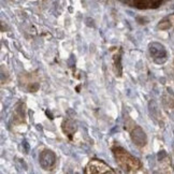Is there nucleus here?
Returning a JSON list of instances; mask_svg holds the SVG:
<instances>
[{
  "instance_id": "obj_1",
  "label": "nucleus",
  "mask_w": 174,
  "mask_h": 174,
  "mask_svg": "<svg viewBox=\"0 0 174 174\" xmlns=\"http://www.w3.org/2000/svg\"><path fill=\"white\" fill-rule=\"evenodd\" d=\"M149 53L156 63H163L168 59V54L165 46L158 42H153L149 44Z\"/></svg>"
},
{
  "instance_id": "obj_5",
  "label": "nucleus",
  "mask_w": 174,
  "mask_h": 174,
  "mask_svg": "<svg viewBox=\"0 0 174 174\" xmlns=\"http://www.w3.org/2000/svg\"><path fill=\"white\" fill-rule=\"evenodd\" d=\"M87 169H90V170H88V172H91V173L93 172L95 169H98V170H97V173H99V172L100 173H104V172H110V173H113V171L109 168V167H108V165H106L103 162L98 161V160L90 161L89 165H88V167H87Z\"/></svg>"
},
{
  "instance_id": "obj_6",
  "label": "nucleus",
  "mask_w": 174,
  "mask_h": 174,
  "mask_svg": "<svg viewBox=\"0 0 174 174\" xmlns=\"http://www.w3.org/2000/svg\"><path fill=\"white\" fill-rule=\"evenodd\" d=\"M158 27L160 29H169L170 27H171V24H170V22L162 21V22H160V24L158 25Z\"/></svg>"
},
{
  "instance_id": "obj_4",
  "label": "nucleus",
  "mask_w": 174,
  "mask_h": 174,
  "mask_svg": "<svg viewBox=\"0 0 174 174\" xmlns=\"http://www.w3.org/2000/svg\"><path fill=\"white\" fill-rule=\"evenodd\" d=\"M131 139L134 142V144L138 146H144L147 142L145 132L139 126H134L133 130L131 132Z\"/></svg>"
},
{
  "instance_id": "obj_3",
  "label": "nucleus",
  "mask_w": 174,
  "mask_h": 174,
  "mask_svg": "<svg viewBox=\"0 0 174 174\" xmlns=\"http://www.w3.org/2000/svg\"><path fill=\"white\" fill-rule=\"evenodd\" d=\"M40 165L44 170H51L56 162V156L52 150H43L39 157Z\"/></svg>"
},
{
  "instance_id": "obj_2",
  "label": "nucleus",
  "mask_w": 174,
  "mask_h": 174,
  "mask_svg": "<svg viewBox=\"0 0 174 174\" xmlns=\"http://www.w3.org/2000/svg\"><path fill=\"white\" fill-rule=\"evenodd\" d=\"M115 156L116 158L118 159V162L119 165L125 169H132V170H135V169L140 165L139 161L137 159L133 158L132 156H130L127 152L125 150H121V152H115Z\"/></svg>"
}]
</instances>
